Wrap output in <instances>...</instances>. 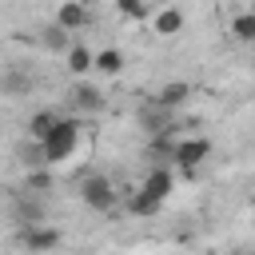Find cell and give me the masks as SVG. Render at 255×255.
<instances>
[{
  "mask_svg": "<svg viewBox=\"0 0 255 255\" xmlns=\"http://www.w3.org/2000/svg\"><path fill=\"white\" fill-rule=\"evenodd\" d=\"M76 143H80V124L76 120H60V128L40 143L44 147V163L52 167V163H64V159H72V151H76Z\"/></svg>",
  "mask_w": 255,
  "mask_h": 255,
  "instance_id": "obj_1",
  "label": "cell"
},
{
  "mask_svg": "<svg viewBox=\"0 0 255 255\" xmlns=\"http://www.w3.org/2000/svg\"><path fill=\"white\" fill-rule=\"evenodd\" d=\"M80 199L92 207V211H112L116 207V199H120V191H116V183L108 179V175H84V183H80Z\"/></svg>",
  "mask_w": 255,
  "mask_h": 255,
  "instance_id": "obj_2",
  "label": "cell"
},
{
  "mask_svg": "<svg viewBox=\"0 0 255 255\" xmlns=\"http://www.w3.org/2000/svg\"><path fill=\"white\" fill-rule=\"evenodd\" d=\"M211 155V139H203V135H191V139H179L175 143V155H171V163L183 171V175H191L203 159Z\"/></svg>",
  "mask_w": 255,
  "mask_h": 255,
  "instance_id": "obj_3",
  "label": "cell"
},
{
  "mask_svg": "<svg viewBox=\"0 0 255 255\" xmlns=\"http://www.w3.org/2000/svg\"><path fill=\"white\" fill-rule=\"evenodd\" d=\"M20 243H24L32 255H44V251H56V247L64 243V235H60L56 227H48V223H32V227L20 231Z\"/></svg>",
  "mask_w": 255,
  "mask_h": 255,
  "instance_id": "obj_4",
  "label": "cell"
},
{
  "mask_svg": "<svg viewBox=\"0 0 255 255\" xmlns=\"http://www.w3.org/2000/svg\"><path fill=\"white\" fill-rule=\"evenodd\" d=\"M187 96H191V84H187V80H171V84H163V88L151 96V108H159V112H175L179 104H187Z\"/></svg>",
  "mask_w": 255,
  "mask_h": 255,
  "instance_id": "obj_5",
  "label": "cell"
},
{
  "mask_svg": "<svg viewBox=\"0 0 255 255\" xmlns=\"http://www.w3.org/2000/svg\"><path fill=\"white\" fill-rule=\"evenodd\" d=\"M60 112H52V108H40V112H32V120H28V139L32 143H44L56 128H60Z\"/></svg>",
  "mask_w": 255,
  "mask_h": 255,
  "instance_id": "obj_6",
  "label": "cell"
},
{
  "mask_svg": "<svg viewBox=\"0 0 255 255\" xmlns=\"http://www.w3.org/2000/svg\"><path fill=\"white\" fill-rule=\"evenodd\" d=\"M171 187H175V175H171V167H151L139 191H143V195H151L155 203H163V199L171 195Z\"/></svg>",
  "mask_w": 255,
  "mask_h": 255,
  "instance_id": "obj_7",
  "label": "cell"
},
{
  "mask_svg": "<svg viewBox=\"0 0 255 255\" xmlns=\"http://www.w3.org/2000/svg\"><path fill=\"white\" fill-rule=\"evenodd\" d=\"M92 20V12L84 8V4H76V0H64L60 8H56V24L64 28V32H76V28H84Z\"/></svg>",
  "mask_w": 255,
  "mask_h": 255,
  "instance_id": "obj_8",
  "label": "cell"
},
{
  "mask_svg": "<svg viewBox=\"0 0 255 255\" xmlns=\"http://www.w3.org/2000/svg\"><path fill=\"white\" fill-rule=\"evenodd\" d=\"M64 64H68V72H72V76H88V72H92V64H96V52H92V48H84V44H72V48H68V56H64Z\"/></svg>",
  "mask_w": 255,
  "mask_h": 255,
  "instance_id": "obj_9",
  "label": "cell"
},
{
  "mask_svg": "<svg viewBox=\"0 0 255 255\" xmlns=\"http://www.w3.org/2000/svg\"><path fill=\"white\" fill-rule=\"evenodd\" d=\"M151 28H155L159 36H175V32L183 28V12H179V8H159V12L151 16Z\"/></svg>",
  "mask_w": 255,
  "mask_h": 255,
  "instance_id": "obj_10",
  "label": "cell"
},
{
  "mask_svg": "<svg viewBox=\"0 0 255 255\" xmlns=\"http://www.w3.org/2000/svg\"><path fill=\"white\" fill-rule=\"evenodd\" d=\"M120 68H124V52H120V48H100V52H96L92 72H100V76H120Z\"/></svg>",
  "mask_w": 255,
  "mask_h": 255,
  "instance_id": "obj_11",
  "label": "cell"
},
{
  "mask_svg": "<svg viewBox=\"0 0 255 255\" xmlns=\"http://www.w3.org/2000/svg\"><path fill=\"white\" fill-rule=\"evenodd\" d=\"M40 44H44L48 52H60V56H68V48H72V40H68V32H64L60 24L40 28Z\"/></svg>",
  "mask_w": 255,
  "mask_h": 255,
  "instance_id": "obj_12",
  "label": "cell"
},
{
  "mask_svg": "<svg viewBox=\"0 0 255 255\" xmlns=\"http://www.w3.org/2000/svg\"><path fill=\"white\" fill-rule=\"evenodd\" d=\"M72 100H76V108H84V112H100V108H104V96H100L96 84H76V88H72Z\"/></svg>",
  "mask_w": 255,
  "mask_h": 255,
  "instance_id": "obj_13",
  "label": "cell"
},
{
  "mask_svg": "<svg viewBox=\"0 0 255 255\" xmlns=\"http://www.w3.org/2000/svg\"><path fill=\"white\" fill-rule=\"evenodd\" d=\"M159 207H163V203H155V199L143 195L139 187H135V191L128 187V211H131V215H159Z\"/></svg>",
  "mask_w": 255,
  "mask_h": 255,
  "instance_id": "obj_14",
  "label": "cell"
},
{
  "mask_svg": "<svg viewBox=\"0 0 255 255\" xmlns=\"http://www.w3.org/2000/svg\"><path fill=\"white\" fill-rule=\"evenodd\" d=\"M231 36L243 40V44H255V12H239L231 20Z\"/></svg>",
  "mask_w": 255,
  "mask_h": 255,
  "instance_id": "obj_15",
  "label": "cell"
},
{
  "mask_svg": "<svg viewBox=\"0 0 255 255\" xmlns=\"http://www.w3.org/2000/svg\"><path fill=\"white\" fill-rule=\"evenodd\" d=\"M116 12H120L124 20H147V16H155L143 0H116Z\"/></svg>",
  "mask_w": 255,
  "mask_h": 255,
  "instance_id": "obj_16",
  "label": "cell"
},
{
  "mask_svg": "<svg viewBox=\"0 0 255 255\" xmlns=\"http://www.w3.org/2000/svg\"><path fill=\"white\" fill-rule=\"evenodd\" d=\"M52 187V175H48V167H36V171H28V191H48Z\"/></svg>",
  "mask_w": 255,
  "mask_h": 255,
  "instance_id": "obj_17",
  "label": "cell"
},
{
  "mask_svg": "<svg viewBox=\"0 0 255 255\" xmlns=\"http://www.w3.org/2000/svg\"><path fill=\"white\" fill-rule=\"evenodd\" d=\"M251 199H255V187H251Z\"/></svg>",
  "mask_w": 255,
  "mask_h": 255,
  "instance_id": "obj_18",
  "label": "cell"
}]
</instances>
